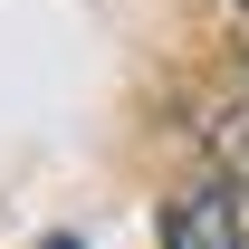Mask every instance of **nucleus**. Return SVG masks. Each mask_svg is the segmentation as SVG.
I'll use <instances>...</instances> for the list:
<instances>
[{
    "mask_svg": "<svg viewBox=\"0 0 249 249\" xmlns=\"http://www.w3.org/2000/svg\"><path fill=\"white\" fill-rule=\"evenodd\" d=\"M240 10H249V0H240Z\"/></svg>",
    "mask_w": 249,
    "mask_h": 249,
    "instance_id": "3",
    "label": "nucleus"
},
{
    "mask_svg": "<svg viewBox=\"0 0 249 249\" xmlns=\"http://www.w3.org/2000/svg\"><path fill=\"white\" fill-rule=\"evenodd\" d=\"M163 249H240V192L230 182H201L163 211Z\"/></svg>",
    "mask_w": 249,
    "mask_h": 249,
    "instance_id": "1",
    "label": "nucleus"
},
{
    "mask_svg": "<svg viewBox=\"0 0 249 249\" xmlns=\"http://www.w3.org/2000/svg\"><path fill=\"white\" fill-rule=\"evenodd\" d=\"M48 249H77V240H48Z\"/></svg>",
    "mask_w": 249,
    "mask_h": 249,
    "instance_id": "2",
    "label": "nucleus"
}]
</instances>
